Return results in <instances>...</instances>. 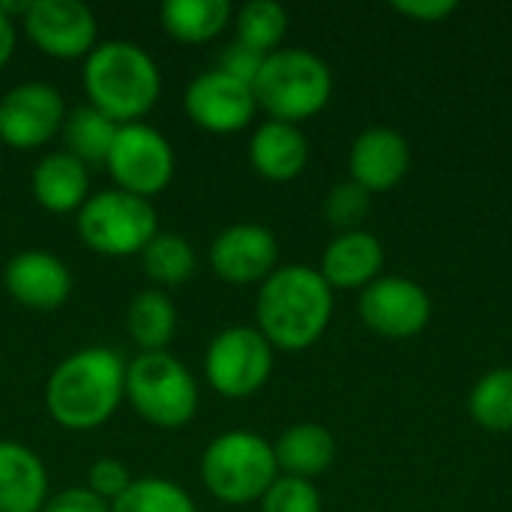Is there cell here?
Masks as SVG:
<instances>
[{
  "label": "cell",
  "mask_w": 512,
  "mask_h": 512,
  "mask_svg": "<svg viewBox=\"0 0 512 512\" xmlns=\"http://www.w3.org/2000/svg\"><path fill=\"white\" fill-rule=\"evenodd\" d=\"M126 399V360L105 345L63 357L45 384L48 417L69 432H93L108 423Z\"/></svg>",
  "instance_id": "1"
},
{
  "label": "cell",
  "mask_w": 512,
  "mask_h": 512,
  "mask_svg": "<svg viewBox=\"0 0 512 512\" xmlns=\"http://www.w3.org/2000/svg\"><path fill=\"white\" fill-rule=\"evenodd\" d=\"M333 321V288L306 264L276 267L258 288L255 327L279 351L312 348Z\"/></svg>",
  "instance_id": "2"
},
{
  "label": "cell",
  "mask_w": 512,
  "mask_h": 512,
  "mask_svg": "<svg viewBox=\"0 0 512 512\" xmlns=\"http://www.w3.org/2000/svg\"><path fill=\"white\" fill-rule=\"evenodd\" d=\"M81 87L90 108L126 126L141 123L153 111L162 93V72L138 42L108 39L84 57Z\"/></svg>",
  "instance_id": "3"
},
{
  "label": "cell",
  "mask_w": 512,
  "mask_h": 512,
  "mask_svg": "<svg viewBox=\"0 0 512 512\" xmlns=\"http://www.w3.org/2000/svg\"><path fill=\"white\" fill-rule=\"evenodd\" d=\"M252 90L258 108L270 120L300 126L327 108L333 96V72L306 48H279L264 57Z\"/></svg>",
  "instance_id": "4"
},
{
  "label": "cell",
  "mask_w": 512,
  "mask_h": 512,
  "mask_svg": "<svg viewBox=\"0 0 512 512\" xmlns=\"http://www.w3.org/2000/svg\"><path fill=\"white\" fill-rule=\"evenodd\" d=\"M201 483L225 507H246L264 498L279 477L273 444L249 429L213 438L201 453Z\"/></svg>",
  "instance_id": "5"
},
{
  "label": "cell",
  "mask_w": 512,
  "mask_h": 512,
  "mask_svg": "<svg viewBox=\"0 0 512 512\" xmlns=\"http://www.w3.org/2000/svg\"><path fill=\"white\" fill-rule=\"evenodd\" d=\"M198 381L171 351H138L126 363V402L156 429H183L198 414Z\"/></svg>",
  "instance_id": "6"
},
{
  "label": "cell",
  "mask_w": 512,
  "mask_h": 512,
  "mask_svg": "<svg viewBox=\"0 0 512 512\" xmlns=\"http://www.w3.org/2000/svg\"><path fill=\"white\" fill-rule=\"evenodd\" d=\"M78 237L87 249L108 258H132L159 234L156 207L123 189H102L75 213Z\"/></svg>",
  "instance_id": "7"
},
{
  "label": "cell",
  "mask_w": 512,
  "mask_h": 512,
  "mask_svg": "<svg viewBox=\"0 0 512 512\" xmlns=\"http://www.w3.org/2000/svg\"><path fill=\"white\" fill-rule=\"evenodd\" d=\"M273 351L258 327H225L204 351V381L222 399H249L270 381Z\"/></svg>",
  "instance_id": "8"
},
{
  "label": "cell",
  "mask_w": 512,
  "mask_h": 512,
  "mask_svg": "<svg viewBox=\"0 0 512 512\" xmlns=\"http://www.w3.org/2000/svg\"><path fill=\"white\" fill-rule=\"evenodd\" d=\"M105 168L114 180V189L150 201L171 186L177 171V156L171 141L156 126L126 123L114 135Z\"/></svg>",
  "instance_id": "9"
},
{
  "label": "cell",
  "mask_w": 512,
  "mask_h": 512,
  "mask_svg": "<svg viewBox=\"0 0 512 512\" xmlns=\"http://www.w3.org/2000/svg\"><path fill=\"white\" fill-rule=\"evenodd\" d=\"M66 120L63 93L48 81H21L0 96V141L9 150L45 147Z\"/></svg>",
  "instance_id": "10"
},
{
  "label": "cell",
  "mask_w": 512,
  "mask_h": 512,
  "mask_svg": "<svg viewBox=\"0 0 512 512\" xmlns=\"http://www.w3.org/2000/svg\"><path fill=\"white\" fill-rule=\"evenodd\" d=\"M21 21L27 39L54 60H84L99 45L96 12L81 0H30Z\"/></svg>",
  "instance_id": "11"
},
{
  "label": "cell",
  "mask_w": 512,
  "mask_h": 512,
  "mask_svg": "<svg viewBox=\"0 0 512 512\" xmlns=\"http://www.w3.org/2000/svg\"><path fill=\"white\" fill-rule=\"evenodd\" d=\"M183 111L204 132L234 135L252 123L258 102L252 84H243L219 69H207L186 84Z\"/></svg>",
  "instance_id": "12"
},
{
  "label": "cell",
  "mask_w": 512,
  "mask_h": 512,
  "mask_svg": "<svg viewBox=\"0 0 512 512\" xmlns=\"http://www.w3.org/2000/svg\"><path fill=\"white\" fill-rule=\"evenodd\" d=\"M360 318L384 339H411L426 330L432 318V300L420 282L408 276H384L363 288Z\"/></svg>",
  "instance_id": "13"
},
{
  "label": "cell",
  "mask_w": 512,
  "mask_h": 512,
  "mask_svg": "<svg viewBox=\"0 0 512 512\" xmlns=\"http://www.w3.org/2000/svg\"><path fill=\"white\" fill-rule=\"evenodd\" d=\"M207 261L228 285H261L279 267V240L258 222H237L216 234Z\"/></svg>",
  "instance_id": "14"
},
{
  "label": "cell",
  "mask_w": 512,
  "mask_h": 512,
  "mask_svg": "<svg viewBox=\"0 0 512 512\" xmlns=\"http://www.w3.org/2000/svg\"><path fill=\"white\" fill-rule=\"evenodd\" d=\"M3 288L24 309L54 312L72 294V273L54 252L24 249L3 264Z\"/></svg>",
  "instance_id": "15"
},
{
  "label": "cell",
  "mask_w": 512,
  "mask_h": 512,
  "mask_svg": "<svg viewBox=\"0 0 512 512\" xmlns=\"http://www.w3.org/2000/svg\"><path fill=\"white\" fill-rule=\"evenodd\" d=\"M348 168H351V180L357 186H363L369 195L387 192L396 183H402V177L411 168L408 138L399 135L396 129H387V126L366 129L351 144Z\"/></svg>",
  "instance_id": "16"
},
{
  "label": "cell",
  "mask_w": 512,
  "mask_h": 512,
  "mask_svg": "<svg viewBox=\"0 0 512 512\" xmlns=\"http://www.w3.org/2000/svg\"><path fill=\"white\" fill-rule=\"evenodd\" d=\"M309 162V141L300 126L264 120L249 138V165L270 183H288L303 174Z\"/></svg>",
  "instance_id": "17"
},
{
  "label": "cell",
  "mask_w": 512,
  "mask_h": 512,
  "mask_svg": "<svg viewBox=\"0 0 512 512\" xmlns=\"http://www.w3.org/2000/svg\"><path fill=\"white\" fill-rule=\"evenodd\" d=\"M30 189L42 210L57 216L78 213L90 198V168L66 150L48 153L36 162Z\"/></svg>",
  "instance_id": "18"
},
{
  "label": "cell",
  "mask_w": 512,
  "mask_h": 512,
  "mask_svg": "<svg viewBox=\"0 0 512 512\" xmlns=\"http://www.w3.org/2000/svg\"><path fill=\"white\" fill-rule=\"evenodd\" d=\"M48 501V468L36 450L0 441V512H42Z\"/></svg>",
  "instance_id": "19"
},
{
  "label": "cell",
  "mask_w": 512,
  "mask_h": 512,
  "mask_svg": "<svg viewBox=\"0 0 512 512\" xmlns=\"http://www.w3.org/2000/svg\"><path fill=\"white\" fill-rule=\"evenodd\" d=\"M384 267V246L369 231H345L339 234L321 258V276L336 291L348 288H366L378 279Z\"/></svg>",
  "instance_id": "20"
},
{
  "label": "cell",
  "mask_w": 512,
  "mask_h": 512,
  "mask_svg": "<svg viewBox=\"0 0 512 512\" xmlns=\"http://www.w3.org/2000/svg\"><path fill=\"white\" fill-rule=\"evenodd\" d=\"M273 453H276L279 474L312 480L333 465L336 441L330 429H324L321 423H297L279 435V441L273 444Z\"/></svg>",
  "instance_id": "21"
},
{
  "label": "cell",
  "mask_w": 512,
  "mask_h": 512,
  "mask_svg": "<svg viewBox=\"0 0 512 512\" xmlns=\"http://www.w3.org/2000/svg\"><path fill=\"white\" fill-rule=\"evenodd\" d=\"M234 18L228 0H165L159 6L162 30L186 45H204L216 39Z\"/></svg>",
  "instance_id": "22"
},
{
  "label": "cell",
  "mask_w": 512,
  "mask_h": 512,
  "mask_svg": "<svg viewBox=\"0 0 512 512\" xmlns=\"http://www.w3.org/2000/svg\"><path fill=\"white\" fill-rule=\"evenodd\" d=\"M126 330H129V339L138 345V351H144V354L168 351V345L177 333L174 300L159 288L138 291L126 309Z\"/></svg>",
  "instance_id": "23"
},
{
  "label": "cell",
  "mask_w": 512,
  "mask_h": 512,
  "mask_svg": "<svg viewBox=\"0 0 512 512\" xmlns=\"http://www.w3.org/2000/svg\"><path fill=\"white\" fill-rule=\"evenodd\" d=\"M117 129L120 126L111 117H105L102 111H96L90 105H78V108L66 111L60 135H63L66 153H72L75 159H81L90 168V165H99V162L105 165Z\"/></svg>",
  "instance_id": "24"
},
{
  "label": "cell",
  "mask_w": 512,
  "mask_h": 512,
  "mask_svg": "<svg viewBox=\"0 0 512 512\" xmlns=\"http://www.w3.org/2000/svg\"><path fill=\"white\" fill-rule=\"evenodd\" d=\"M141 267L159 288H177L195 273V249L183 234L159 231L141 252Z\"/></svg>",
  "instance_id": "25"
},
{
  "label": "cell",
  "mask_w": 512,
  "mask_h": 512,
  "mask_svg": "<svg viewBox=\"0 0 512 512\" xmlns=\"http://www.w3.org/2000/svg\"><path fill=\"white\" fill-rule=\"evenodd\" d=\"M234 30H237V42L267 57L279 51L288 33V12L276 0H249L234 15Z\"/></svg>",
  "instance_id": "26"
},
{
  "label": "cell",
  "mask_w": 512,
  "mask_h": 512,
  "mask_svg": "<svg viewBox=\"0 0 512 512\" xmlns=\"http://www.w3.org/2000/svg\"><path fill=\"white\" fill-rule=\"evenodd\" d=\"M468 411L486 432H512V369L486 372L468 396Z\"/></svg>",
  "instance_id": "27"
},
{
  "label": "cell",
  "mask_w": 512,
  "mask_h": 512,
  "mask_svg": "<svg viewBox=\"0 0 512 512\" xmlns=\"http://www.w3.org/2000/svg\"><path fill=\"white\" fill-rule=\"evenodd\" d=\"M111 512H198L192 495L165 477H141L111 501Z\"/></svg>",
  "instance_id": "28"
},
{
  "label": "cell",
  "mask_w": 512,
  "mask_h": 512,
  "mask_svg": "<svg viewBox=\"0 0 512 512\" xmlns=\"http://www.w3.org/2000/svg\"><path fill=\"white\" fill-rule=\"evenodd\" d=\"M258 504L261 512H321V492L312 480L279 474Z\"/></svg>",
  "instance_id": "29"
},
{
  "label": "cell",
  "mask_w": 512,
  "mask_h": 512,
  "mask_svg": "<svg viewBox=\"0 0 512 512\" xmlns=\"http://www.w3.org/2000/svg\"><path fill=\"white\" fill-rule=\"evenodd\" d=\"M369 207H372V195L354 180H345L330 189L324 201V216L330 225L342 228L345 234V231H360V222L369 216Z\"/></svg>",
  "instance_id": "30"
},
{
  "label": "cell",
  "mask_w": 512,
  "mask_h": 512,
  "mask_svg": "<svg viewBox=\"0 0 512 512\" xmlns=\"http://www.w3.org/2000/svg\"><path fill=\"white\" fill-rule=\"evenodd\" d=\"M132 486V474L123 462L117 459H96L87 468V489L99 495L102 501H117L126 489Z\"/></svg>",
  "instance_id": "31"
},
{
  "label": "cell",
  "mask_w": 512,
  "mask_h": 512,
  "mask_svg": "<svg viewBox=\"0 0 512 512\" xmlns=\"http://www.w3.org/2000/svg\"><path fill=\"white\" fill-rule=\"evenodd\" d=\"M261 66H264V54L246 48L243 42L225 45V51L219 54V63H216L219 72H225V75H231V78H237L243 84H255Z\"/></svg>",
  "instance_id": "32"
},
{
  "label": "cell",
  "mask_w": 512,
  "mask_h": 512,
  "mask_svg": "<svg viewBox=\"0 0 512 512\" xmlns=\"http://www.w3.org/2000/svg\"><path fill=\"white\" fill-rule=\"evenodd\" d=\"M42 512H111V504L93 495L87 486H72L45 501Z\"/></svg>",
  "instance_id": "33"
},
{
  "label": "cell",
  "mask_w": 512,
  "mask_h": 512,
  "mask_svg": "<svg viewBox=\"0 0 512 512\" xmlns=\"http://www.w3.org/2000/svg\"><path fill=\"white\" fill-rule=\"evenodd\" d=\"M456 9H459L456 0H396V3H393V12L408 15V18H414V21H420V24L444 21V18H450Z\"/></svg>",
  "instance_id": "34"
},
{
  "label": "cell",
  "mask_w": 512,
  "mask_h": 512,
  "mask_svg": "<svg viewBox=\"0 0 512 512\" xmlns=\"http://www.w3.org/2000/svg\"><path fill=\"white\" fill-rule=\"evenodd\" d=\"M15 45H18V27H15V21L6 12H0V69L15 54Z\"/></svg>",
  "instance_id": "35"
}]
</instances>
